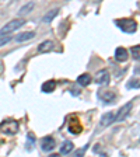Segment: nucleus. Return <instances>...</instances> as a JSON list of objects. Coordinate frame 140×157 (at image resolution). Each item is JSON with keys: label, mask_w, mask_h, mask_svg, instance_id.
Here are the masks:
<instances>
[{"label": "nucleus", "mask_w": 140, "mask_h": 157, "mask_svg": "<svg viewBox=\"0 0 140 157\" xmlns=\"http://www.w3.org/2000/svg\"><path fill=\"white\" fill-rule=\"evenodd\" d=\"M115 23L126 34H133V33H136V29H137V23H136V20H133V18H119Z\"/></svg>", "instance_id": "1"}, {"label": "nucleus", "mask_w": 140, "mask_h": 157, "mask_svg": "<svg viewBox=\"0 0 140 157\" xmlns=\"http://www.w3.org/2000/svg\"><path fill=\"white\" fill-rule=\"evenodd\" d=\"M24 24H25L24 18H17V20H13V21H9L3 28L0 29V35H9L10 33H14L16 29L21 28Z\"/></svg>", "instance_id": "2"}, {"label": "nucleus", "mask_w": 140, "mask_h": 157, "mask_svg": "<svg viewBox=\"0 0 140 157\" xmlns=\"http://www.w3.org/2000/svg\"><path fill=\"white\" fill-rule=\"evenodd\" d=\"M0 132L4 135H16L18 132V124L16 121H4L0 125Z\"/></svg>", "instance_id": "3"}, {"label": "nucleus", "mask_w": 140, "mask_h": 157, "mask_svg": "<svg viewBox=\"0 0 140 157\" xmlns=\"http://www.w3.org/2000/svg\"><path fill=\"white\" fill-rule=\"evenodd\" d=\"M132 108H133V102H127V104H125L123 107L118 111V114L115 115V122H122L125 119V118L129 115V112L132 111Z\"/></svg>", "instance_id": "4"}, {"label": "nucleus", "mask_w": 140, "mask_h": 157, "mask_svg": "<svg viewBox=\"0 0 140 157\" xmlns=\"http://www.w3.org/2000/svg\"><path fill=\"white\" fill-rule=\"evenodd\" d=\"M95 83L100 86H105L109 83V80H111V76H109V73H108V70H101V72H98L97 75H95Z\"/></svg>", "instance_id": "5"}, {"label": "nucleus", "mask_w": 140, "mask_h": 157, "mask_svg": "<svg viewBox=\"0 0 140 157\" xmlns=\"http://www.w3.org/2000/svg\"><path fill=\"white\" fill-rule=\"evenodd\" d=\"M115 59H116L118 62H126L127 59H129V52H127V49L123 48V46H119V48H116V51H115Z\"/></svg>", "instance_id": "6"}, {"label": "nucleus", "mask_w": 140, "mask_h": 157, "mask_svg": "<svg viewBox=\"0 0 140 157\" xmlns=\"http://www.w3.org/2000/svg\"><path fill=\"white\" fill-rule=\"evenodd\" d=\"M56 147V142L52 136H46L42 139V150L44 151H52Z\"/></svg>", "instance_id": "7"}, {"label": "nucleus", "mask_w": 140, "mask_h": 157, "mask_svg": "<svg viewBox=\"0 0 140 157\" xmlns=\"http://www.w3.org/2000/svg\"><path fill=\"white\" fill-rule=\"evenodd\" d=\"M53 49H55V42L51 41V39H48V41H44V42L39 44L38 52L39 53H48V52H51V51H53Z\"/></svg>", "instance_id": "8"}, {"label": "nucleus", "mask_w": 140, "mask_h": 157, "mask_svg": "<svg viewBox=\"0 0 140 157\" xmlns=\"http://www.w3.org/2000/svg\"><path fill=\"white\" fill-rule=\"evenodd\" d=\"M100 98H101L104 102H107V104H111V102H115V98H116V94H115L114 91H107V90H104V91H100Z\"/></svg>", "instance_id": "9"}, {"label": "nucleus", "mask_w": 140, "mask_h": 157, "mask_svg": "<svg viewBox=\"0 0 140 157\" xmlns=\"http://www.w3.org/2000/svg\"><path fill=\"white\" fill-rule=\"evenodd\" d=\"M67 129H69V132L70 133H73V135H78L80 132H81V125H80V121H77V119H72L70 121V124H69V126H67Z\"/></svg>", "instance_id": "10"}, {"label": "nucleus", "mask_w": 140, "mask_h": 157, "mask_svg": "<svg viewBox=\"0 0 140 157\" xmlns=\"http://www.w3.org/2000/svg\"><path fill=\"white\" fill-rule=\"evenodd\" d=\"M112 122H115V114L114 112H107V114L102 115V118H101V126L102 128L109 126Z\"/></svg>", "instance_id": "11"}, {"label": "nucleus", "mask_w": 140, "mask_h": 157, "mask_svg": "<svg viewBox=\"0 0 140 157\" xmlns=\"http://www.w3.org/2000/svg\"><path fill=\"white\" fill-rule=\"evenodd\" d=\"M35 36V33L32 31H27V33H21L16 36V41L17 42H24V41H28V39H32Z\"/></svg>", "instance_id": "12"}, {"label": "nucleus", "mask_w": 140, "mask_h": 157, "mask_svg": "<svg viewBox=\"0 0 140 157\" xmlns=\"http://www.w3.org/2000/svg\"><path fill=\"white\" fill-rule=\"evenodd\" d=\"M59 14V9H52V10H49L48 13L44 16V18H42V21L44 23H51L53 18H55L56 16Z\"/></svg>", "instance_id": "13"}, {"label": "nucleus", "mask_w": 140, "mask_h": 157, "mask_svg": "<svg viewBox=\"0 0 140 157\" xmlns=\"http://www.w3.org/2000/svg\"><path fill=\"white\" fill-rule=\"evenodd\" d=\"M73 149H74V144L70 140H66V142H63V144L60 146V154H69Z\"/></svg>", "instance_id": "14"}, {"label": "nucleus", "mask_w": 140, "mask_h": 157, "mask_svg": "<svg viewBox=\"0 0 140 157\" xmlns=\"http://www.w3.org/2000/svg\"><path fill=\"white\" fill-rule=\"evenodd\" d=\"M91 76L88 75V73H83L81 76H78V78H77V82H78V84L80 86H83V87H85V86H88L90 83H91Z\"/></svg>", "instance_id": "15"}, {"label": "nucleus", "mask_w": 140, "mask_h": 157, "mask_svg": "<svg viewBox=\"0 0 140 157\" xmlns=\"http://www.w3.org/2000/svg\"><path fill=\"white\" fill-rule=\"evenodd\" d=\"M34 6H35V4H34L32 2L27 3L25 6H23L21 9L18 10V16H25V14H29V13H31V11L34 10Z\"/></svg>", "instance_id": "16"}, {"label": "nucleus", "mask_w": 140, "mask_h": 157, "mask_svg": "<svg viewBox=\"0 0 140 157\" xmlns=\"http://www.w3.org/2000/svg\"><path fill=\"white\" fill-rule=\"evenodd\" d=\"M56 88V82L55 80H49V82L44 83L42 84V91L44 93H52Z\"/></svg>", "instance_id": "17"}, {"label": "nucleus", "mask_w": 140, "mask_h": 157, "mask_svg": "<svg viewBox=\"0 0 140 157\" xmlns=\"http://www.w3.org/2000/svg\"><path fill=\"white\" fill-rule=\"evenodd\" d=\"M132 55H133V58L136 59V60H139V58H140V46L139 45L132 48Z\"/></svg>", "instance_id": "18"}, {"label": "nucleus", "mask_w": 140, "mask_h": 157, "mask_svg": "<svg viewBox=\"0 0 140 157\" xmlns=\"http://www.w3.org/2000/svg\"><path fill=\"white\" fill-rule=\"evenodd\" d=\"M126 87L127 88H139V78H132V80H131V82H129V83H127V86H126Z\"/></svg>", "instance_id": "19"}, {"label": "nucleus", "mask_w": 140, "mask_h": 157, "mask_svg": "<svg viewBox=\"0 0 140 157\" xmlns=\"http://www.w3.org/2000/svg\"><path fill=\"white\" fill-rule=\"evenodd\" d=\"M10 41H11V36L10 35H0V46L6 45V44H9Z\"/></svg>", "instance_id": "20"}, {"label": "nucleus", "mask_w": 140, "mask_h": 157, "mask_svg": "<svg viewBox=\"0 0 140 157\" xmlns=\"http://www.w3.org/2000/svg\"><path fill=\"white\" fill-rule=\"evenodd\" d=\"M2 72H3V63L0 62V73H2Z\"/></svg>", "instance_id": "21"}]
</instances>
